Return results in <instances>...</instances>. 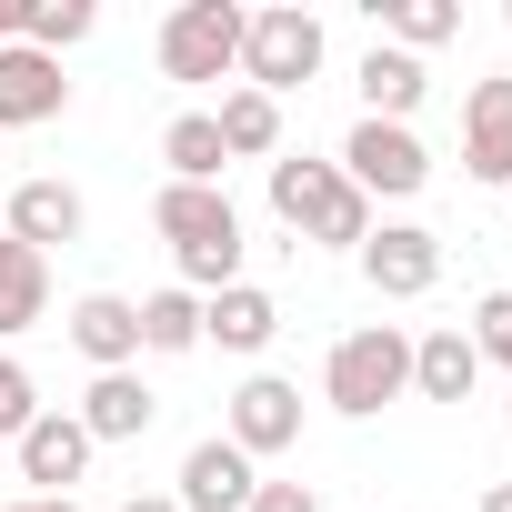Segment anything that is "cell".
<instances>
[{"instance_id":"1","label":"cell","mask_w":512,"mask_h":512,"mask_svg":"<svg viewBox=\"0 0 512 512\" xmlns=\"http://www.w3.org/2000/svg\"><path fill=\"white\" fill-rule=\"evenodd\" d=\"M151 231L171 241V262H181V292H231L241 282V211L231 191H191V181H161L151 201Z\"/></svg>"},{"instance_id":"2","label":"cell","mask_w":512,"mask_h":512,"mask_svg":"<svg viewBox=\"0 0 512 512\" xmlns=\"http://www.w3.org/2000/svg\"><path fill=\"white\" fill-rule=\"evenodd\" d=\"M272 211H282V231H302L322 251L372 241V201L342 181V161H272Z\"/></svg>"},{"instance_id":"3","label":"cell","mask_w":512,"mask_h":512,"mask_svg":"<svg viewBox=\"0 0 512 512\" xmlns=\"http://www.w3.org/2000/svg\"><path fill=\"white\" fill-rule=\"evenodd\" d=\"M402 392H412V332L362 322V332L332 342V362H322V402H332L342 422H372V412L402 402Z\"/></svg>"},{"instance_id":"4","label":"cell","mask_w":512,"mask_h":512,"mask_svg":"<svg viewBox=\"0 0 512 512\" xmlns=\"http://www.w3.org/2000/svg\"><path fill=\"white\" fill-rule=\"evenodd\" d=\"M312 71H322V21L302 11V0H272V11L241 21V91L282 101V91H302Z\"/></svg>"},{"instance_id":"5","label":"cell","mask_w":512,"mask_h":512,"mask_svg":"<svg viewBox=\"0 0 512 512\" xmlns=\"http://www.w3.org/2000/svg\"><path fill=\"white\" fill-rule=\"evenodd\" d=\"M241 0H181L161 21V71L171 81H231L241 71Z\"/></svg>"},{"instance_id":"6","label":"cell","mask_w":512,"mask_h":512,"mask_svg":"<svg viewBox=\"0 0 512 512\" xmlns=\"http://www.w3.org/2000/svg\"><path fill=\"white\" fill-rule=\"evenodd\" d=\"M342 181H352L362 201H412V191L432 181V151H422L412 121H352V141H342Z\"/></svg>"},{"instance_id":"7","label":"cell","mask_w":512,"mask_h":512,"mask_svg":"<svg viewBox=\"0 0 512 512\" xmlns=\"http://www.w3.org/2000/svg\"><path fill=\"white\" fill-rule=\"evenodd\" d=\"M221 442H231V452H251V462L292 452V442H302V382H282V372H251V382L231 392V412H221Z\"/></svg>"},{"instance_id":"8","label":"cell","mask_w":512,"mask_h":512,"mask_svg":"<svg viewBox=\"0 0 512 512\" xmlns=\"http://www.w3.org/2000/svg\"><path fill=\"white\" fill-rule=\"evenodd\" d=\"M362 282H372L382 302H422V292L442 282V231H422V221H372Z\"/></svg>"},{"instance_id":"9","label":"cell","mask_w":512,"mask_h":512,"mask_svg":"<svg viewBox=\"0 0 512 512\" xmlns=\"http://www.w3.org/2000/svg\"><path fill=\"white\" fill-rule=\"evenodd\" d=\"M0 231L31 241L41 262H51V251H71V241L91 231V211H81V191H71V181H51V171H41V181H21L11 201H0Z\"/></svg>"},{"instance_id":"10","label":"cell","mask_w":512,"mask_h":512,"mask_svg":"<svg viewBox=\"0 0 512 512\" xmlns=\"http://www.w3.org/2000/svg\"><path fill=\"white\" fill-rule=\"evenodd\" d=\"M251 492H262V462H251V452H231L221 432L181 452V482H171V502H181V512H241Z\"/></svg>"},{"instance_id":"11","label":"cell","mask_w":512,"mask_h":512,"mask_svg":"<svg viewBox=\"0 0 512 512\" xmlns=\"http://www.w3.org/2000/svg\"><path fill=\"white\" fill-rule=\"evenodd\" d=\"M61 332H71V352L91 372H131L141 362V302H121V292H81L61 312Z\"/></svg>"},{"instance_id":"12","label":"cell","mask_w":512,"mask_h":512,"mask_svg":"<svg viewBox=\"0 0 512 512\" xmlns=\"http://www.w3.org/2000/svg\"><path fill=\"white\" fill-rule=\"evenodd\" d=\"M462 171L492 181V191H512V81L502 71L472 81V101H462Z\"/></svg>"},{"instance_id":"13","label":"cell","mask_w":512,"mask_h":512,"mask_svg":"<svg viewBox=\"0 0 512 512\" xmlns=\"http://www.w3.org/2000/svg\"><path fill=\"white\" fill-rule=\"evenodd\" d=\"M61 111H71L61 61L31 51V41H11V51H0V131H31V121H61Z\"/></svg>"},{"instance_id":"14","label":"cell","mask_w":512,"mask_h":512,"mask_svg":"<svg viewBox=\"0 0 512 512\" xmlns=\"http://www.w3.org/2000/svg\"><path fill=\"white\" fill-rule=\"evenodd\" d=\"M11 452H21V482H41V492H71V482L91 472V452H101V442L81 432V412H41V422L11 442Z\"/></svg>"},{"instance_id":"15","label":"cell","mask_w":512,"mask_h":512,"mask_svg":"<svg viewBox=\"0 0 512 512\" xmlns=\"http://www.w3.org/2000/svg\"><path fill=\"white\" fill-rule=\"evenodd\" d=\"M272 332H282V302L262 292V282H231V292H211L201 302V342H221V352H272Z\"/></svg>"},{"instance_id":"16","label":"cell","mask_w":512,"mask_h":512,"mask_svg":"<svg viewBox=\"0 0 512 512\" xmlns=\"http://www.w3.org/2000/svg\"><path fill=\"white\" fill-rule=\"evenodd\" d=\"M352 91H362V121H412V111H422V91H432V71H422L412 51L372 41V51H362V71H352Z\"/></svg>"},{"instance_id":"17","label":"cell","mask_w":512,"mask_h":512,"mask_svg":"<svg viewBox=\"0 0 512 512\" xmlns=\"http://www.w3.org/2000/svg\"><path fill=\"white\" fill-rule=\"evenodd\" d=\"M472 382H482L472 332H462V322H432V332L412 342V392H422V402H472Z\"/></svg>"},{"instance_id":"18","label":"cell","mask_w":512,"mask_h":512,"mask_svg":"<svg viewBox=\"0 0 512 512\" xmlns=\"http://www.w3.org/2000/svg\"><path fill=\"white\" fill-rule=\"evenodd\" d=\"M31 322H51V262L0 231V342H21Z\"/></svg>"},{"instance_id":"19","label":"cell","mask_w":512,"mask_h":512,"mask_svg":"<svg viewBox=\"0 0 512 512\" xmlns=\"http://www.w3.org/2000/svg\"><path fill=\"white\" fill-rule=\"evenodd\" d=\"M151 392H141V372H91V392H81V432L91 442H141L151 432Z\"/></svg>"},{"instance_id":"20","label":"cell","mask_w":512,"mask_h":512,"mask_svg":"<svg viewBox=\"0 0 512 512\" xmlns=\"http://www.w3.org/2000/svg\"><path fill=\"white\" fill-rule=\"evenodd\" d=\"M211 131L231 161H282V101H262V91H221Z\"/></svg>"},{"instance_id":"21","label":"cell","mask_w":512,"mask_h":512,"mask_svg":"<svg viewBox=\"0 0 512 512\" xmlns=\"http://www.w3.org/2000/svg\"><path fill=\"white\" fill-rule=\"evenodd\" d=\"M161 161H171V181H191V191H221V171H231V151H221L211 111H181V121L161 131Z\"/></svg>"},{"instance_id":"22","label":"cell","mask_w":512,"mask_h":512,"mask_svg":"<svg viewBox=\"0 0 512 512\" xmlns=\"http://www.w3.org/2000/svg\"><path fill=\"white\" fill-rule=\"evenodd\" d=\"M372 21H382V31H392V51H412V61H422V51H442V41L462 31L452 0H372Z\"/></svg>"},{"instance_id":"23","label":"cell","mask_w":512,"mask_h":512,"mask_svg":"<svg viewBox=\"0 0 512 512\" xmlns=\"http://www.w3.org/2000/svg\"><path fill=\"white\" fill-rule=\"evenodd\" d=\"M141 352H201V292H151L141 302Z\"/></svg>"},{"instance_id":"24","label":"cell","mask_w":512,"mask_h":512,"mask_svg":"<svg viewBox=\"0 0 512 512\" xmlns=\"http://www.w3.org/2000/svg\"><path fill=\"white\" fill-rule=\"evenodd\" d=\"M91 21H101L91 0H21V41H31V51H51V61H61L71 41H91Z\"/></svg>"},{"instance_id":"25","label":"cell","mask_w":512,"mask_h":512,"mask_svg":"<svg viewBox=\"0 0 512 512\" xmlns=\"http://www.w3.org/2000/svg\"><path fill=\"white\" fill-rule=\"evenodd\" d=\"M41 422V382L21 372V352H0V442H21Z\"/></svg>"},{"instance_id":"26","label":"cell","mask_w":512,"mask_h":512,"mask_svg":"<svg viewBox=\"0 0 512 512\" xmlns=\"http://www.w3.org/2000/svg\"><path fill=\"white\" fill-rule=\"evenodd\" d=\"M472 352L512 372V292H482V302H472Z\"/></svg>"},{"instance_id":"27","label":"cell","mask_w":512,"mask_h":512,"mask_svg":"<svg viewBox=\"0 0 512 512\" xmlns=\"http://www.w3.org/2000/svg\"><path fill=\"white\" fill-rule=\"evenodd\" d=\"M241 512H322V502H312V482H262Z\"/></svg>"},{"instance_id":"28","label":"cell","mask_w":512,"mask_h":512,"mask_svg":"<svg viewBox=\"0 0 512 512\" xmlns=\"http://www.w3.org/2000/svg\"><path fill=\"white\" fill-rule=\"evenodd\" d=\"M0 512H81L71 492H31V502H0Z\"/></svg>"},{"instance_id":"29","label":"cell","mask_w":512,"mask_h":512,"mask_svg":"<svg viewBox=\"0 0 512 512\" xmlns=\"http://www.w3.org/2000/svg\"><path fill=\"white\" fill-rule=\"evenodd\" d=\"M121 512H181V502H171V492H131Z\"/></svg>"},{"instance_id":"30","label":"cell","mask_w":512,"mask_h":512,"mask_svg":"<svg viewBox=\"0 0 512 512\" xmlns=\"http://www.w3.org/2000/svg\"><path fill=\"white\" fill-rule=\"evenodd\" d=\"M21 41V0H0V51H11Z\"/></svg>"},{"instance_id":"31","label":"cell","mask_w":512,"mask_h":512,"mask_svg":"<svg viewBox=\"0 0 512 512\" xmlns=\"http://www.w3.org/2000/svg\"><path fill=\"white\" fill-rule=\"evenodd\" d=\"M472 512H512V482H492V492H482V502H472Z\"/></svg>"},{"instance_id":"32","label":"cell","mask_w":512,"mask_h":512,"mask_svg":"<svg viewBox=\"0 0 512 512\" xmlns=\"http://www.w3.org/2000/svg\"><path fill=\"white\" fill-rule=\"evenodd\" d=\"M502 21H512V0H502Z\"/></svg>"},{"instance_id":"33","label":"cell","mask_w":512,"mask_h":512,"mask_svg":"<svg viewBox=\"0 0 512 512\" xmlns=\"http://www.w3.org/2000/svg\"><path fill=\"white\" fill-rule=\"evenodd\" d=\"M502 422H512V412H502Z\"/></svg>"}]
</instances>
